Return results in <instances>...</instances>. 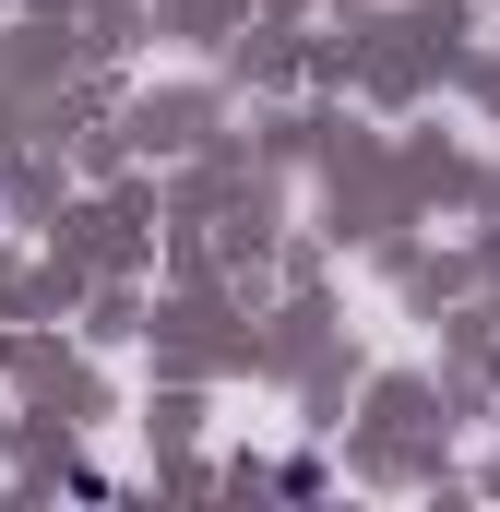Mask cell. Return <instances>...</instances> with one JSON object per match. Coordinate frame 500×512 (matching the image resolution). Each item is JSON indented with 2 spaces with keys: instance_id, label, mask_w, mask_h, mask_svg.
<instances>
[{
  "instance_id": "1",
  "label": "cell",
  "mask_w": 500,
  "mask_h": 512,
  "mask_svg": "<svg viewBox=\"0 0 500 512\" xmlns=\"http://www.w3.org/2000/svg\"><path fill=\"white\" fill-rule=\"evenodd\" d=\"M0 215H12V191H0Z\"/></svg>"
}]
</instances>
